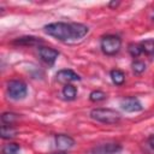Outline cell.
Wrapping results in <instances>:
<instances>
[{
  "instance_id": "obj_1",
  "label": "cell",
  "mask_w": 154,
  "mask_h": 154,
  "mask_svg": "<svg viewBox=\"0 0 154 154\" xmlns=\"http://www.w3.org/2000/svg\"><path fill=\"white\" fill-rule=\"evenodd\" d=\"M88 26L81 23H65V22H57L51 23L45 26V32L54 38L67 42V41H76L81 40L88 34Z\"/></svg>"
},
{
  "instance_id": "obj_2",
  "label": "cell",
  "mask_w": 154,
  "mask_h": 154,
  "mask_svg": "<svg viewBox=\"0 0 154 154\" xmlns=\"http://www.w3.org/2000/svg\"><path fill=\"white\" fill-rule=\"evenodd\" d=\"M90 117L105 124H116L120 120L119 112L111 108H94L90 112Z\"/></svg>"
},
{
  "instance_id": "obj_3",
  "label": "cell",
  "mask_w": 154,
  "mask_h": 154,
  "mask_svg": "<svg viewBox=\"0 0 154 154\" xmlns=\"http://www.w3.org/2000/svg\"><path fill=\"white\" fill-rule=\"evenodd\" d=\"M122 40L116 35H107L101 40V51L107 55H113L119 52Z\"/></svg>"
},
{
  "instance_id": "obj_4",
  "label": "cell",
  "mask_w": 154,
  "mask_h": 154,
  "mask_svg": "<svg viewBox=\"0 0 154 154\" xmlns=\"http://www.w3.org/2000/svg\"><path fill=\"white\" fill-rule=\"evenodd\" d=\"M28 88L22 81H10L7 84V94L13 100H22L26 96Z\"/></svg>"
},
{
  "instance_id": "obj_5",
  "label": "cell",
  "mask_w": 154,
  "mask_h": 154,
  "mask_svg": "<svg viewBox=\"0 0 154 154\" xmlns=\"http://www.w3.org/2000/svg\"><path fill=\"white\" fill-rule=\"evenodd\" d=\"M38 54L46 64L53 65L55 63L58 55H59V52L54 48H51V47H40L38 48Z\"/></svg>"
},
{
  "instance_id": "obj_6",
  "label": "cell",
  "mask_w": 154,
  "mask_h": 154,
  "mask_svg": "<svg viewBox=\"0 0 154 154\" xmlns=\"http://www.w3.org/2000/svg\"><path fill=\"white\" fill-rule=\"evenodd\" d=\"M57 79L61 83H65V84H70L71 82H76V81H79L81 77L72 70L70 69H64V70H60L58 71L57 73Z\"/></svg>"
},
{
  "instance_id": "obj_7",
  "label": "cell",
  "mask_w": 154,
  "mask_h": 154,
  "mask_svg": "<svg viewBox=\"0 0 154 154\" xmlns=\"http://www.w3.org/2000/svg\"><path fill=\"white\" fill-rule=\"evenodd\" d=\"M120 106H122V108H123L124 111H126V112H138V111H141V109L143 108V106H142V103L138 101V99L132 97V96L125 97L124 100H122Z\"/></svg>"
},
{
  "instance_id": "obj_8",
  "label": "cell",
  "mask_w": 154,
  "mask_h": 154,
  "mask_svg": "<svg viewBox=\"0 0 154 154\" xmlns=\"http://www.w3.org/2000/svg\"><path fill=\"white\" fill-rule=\"evenodd\" d=\"M54 141H55V146H57V148L60 149V150L70 149V148H72L73 144H75V140H73L72 137H70L69 135H64V134L55 135Z\"/></svg>"
},
{
  "instance_id": "obj_9",
  "label": "cell",
  "mask_w": 154,
  "mask_h": 154,
  "mask_svg": "<svg viewBox=\"0 0 154 154\" xmlns=\"http://www.w3.org/2000/svg\"><path fill=\"white\" fill-rule=\"evenodd\" d=\"M120 149V146L118 144H103V146H100L97 148H95L94 153L95 154H109V153H116Z\"/></svg>"
},
{
  "instance_id": "obj_10",
  "label": "cell",
  "mask_w": 154,
  "mask_h": 154,
  "mask_svg": "<svg viewBox=\"0 0 154 154\" xmlns=\"http://www.w3.org/2000/svg\"><path fill=\"white\" fill-rule=\"evenodd\" d=\"M109 76H111L112 82L116 85H122L124 83V81H125V73L122 70H117V69L116 70H112L111 73H109Z\"/></svg>"
},
{
  "instance_id": "obj_11",
  "label": "cell",
  "mask_w": 154,
  "mask_h": 154,
  "mask_svg": "<svg viewBox=\"0 0 154 154\" xmlns=\"http://www.w3.org/2000/svg\"><path fill=\"white\" fill-rule=\"evenodd\" d=\"M41 40L37 38V37H34V36H23V37H19L14 41V43L17 45H24V46H31V45H36V43H40Z\"/></svg>"
},
{
  "instance_id": "obj_12",
  "label": "cell",
  "mask_w": 154,
  "mask_h": 154,
  "mask_svg": "<svg viewBox=\"0 0 154 154\" xmlns=\"http://www.w3.org/2000/svg\"><path fill=\"white\" fill-rule=\"evenodd\" d=\"M63 95L66 100H73L77 95V89L72 84H65L63 88Z\"/></svg>"
},
{
  "instance_id": "obj_13",
  "label": "cell",
  "mask_w": 154,
  "mask_h": 154,
  "mask_svg": "<svg viewBox=\"0 0 154 154\" xmlns=\"http://www.w3.org/2000/svg\"><path fill=\"white\" fill-rule=\"evenodd\" d=\"M17 119H18V114L11 113V112L2 113V116H1V120L5 125H12L14 122H17Z\"/></svg>"
},
{
  "instance_id": "obj_14",
  "label": "cell",
  "mask_w": 154,
  "mask_h": 154,
  "mask_svg": "<svg viewBox=\"0 0 154 154\" xmlns=\"http://www.w3.org/2000/svg\"><path fill=\"white\" fill-rule=\"evenodd\" d=\"M140 45L142 47V52L148 55H154V40H147Z\"/></svg>"
},
{
  "instance_id": "obj_15",
  "label": "cell",
  "mask_w": 154,
  "mask_h": 154,
  "mask_svg": "<svg viewBox=\"0 0 154 154\" xmlns=\"http://www.w3.org/2000/svg\"><path fill=\"white\" fill-rule=\"evenodd\" d=\"M16 135V130L12 128V125H2L1 126V137L2 138H11Z\"/></svg>"
},
{
  "instance_id": "obj_16",
  "label": "cell",
  "mask_w": 154,
  "mask_h": 154,
  "mask_svg": "<svg viewBox=\"0 0 154 154\" xmlns=\"http://www.w3.org/2000/svg\"><path fill=\"white\" fill-rule=\"evenodd\" d=\"M19 144L17 143H8L2 148V153L1 154H18L19 152Z\"/></svg>"
},
{
  "instance_id": "obj_17",
  "label": "cell",
  "mask_w": 154,
  "mask_h": 154,
  "mask_svg": "<svg viewBox=\"0 0 154 154\" xmlns=\"http://www.w3.org/2000/svg\"><path fill=\"white\" fill-rule=\"evenodd\" d=\"M105 99H106V94L101 90H94L89 94V100L93 102H99V101H102Z\"/></svg>"
},
{
  "instance_id": "obj_18",
  "label": "cell",
  "mask_w": 154,
  "mask_h": 154,
  "mask_svg": "<svg viewBox=\"0 0 154 154\" xmlns=\"http://www.w3.org/2000/svg\"><path fill=\"white\" fill-rule=\"evenodd\" d=\"M132 70L135 73H142L144 70H146V64L143 61H140V60H136L132 63Z\"/></svg>"
},
{
  "instance_id": "obj_19",
  "label": "cell",
  "mask_w": 154,
  "mask_h": 154,
  "mask_svg": "<svg viewBox=\"0 0 154 154\" xmlns=\"http://www.w3.org/2000/svg\"><path fill=\"white\" fill-rule=\"evenodd\" d=\"M129 52L132 57H138L141 53H142V47L141 45H136V43H132L129 46Z\"/></svg>"
},
{
  "instance_id": "obj_20",
  "label": "cell",
  "mask_w": 154,
  "mask_h": 154,
  "mask_svg": "<svg viewBox=\"0 0 154 154\" xmlns=\"http://www.w3.org/2000/svg\"><path fill=\"white\" fill-rule=\"evenodd\" d=\"M148 144H149V147L154 150V135H152V136L148 138Z\"/></svg>"
},
{
  "instance_id": "obj_21",
  "label": "cell",
  "mask_w": 154,
  "mask_h": 154,
  "mask_svg": "<svg viewBox=\"0 0 154 154\" xmlns=\"http://www.w3.org/2000/svg\"><path fill=\"white\" fill-rule=\"evenodd\" d=\"M118 5V2H111L109 4V6H117Z\"/></svg>"
},
{
  "instance_id": "obj_22",
  "label": "cell",
  "mask_w": 154,
  "mask_h": 154,
  "mask_svg": "<svg viewBox=\"0 0 154 154\" xmlns=\"http://www.w3.org/2000/svg\"><path fill=\"white\" fill-rule=\"evenodd\" d=\"M53 154H66V153H64V152H59V153H53Z\"/></svg>"
}]
</instances>
